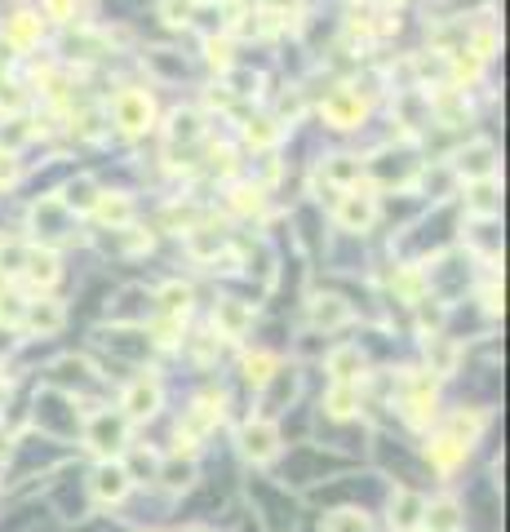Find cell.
<instances>
[{
    "label": "cell",
    "mask_w": 510,
    "mask_h": 532,
    "mask_svg": "<svg viewBox=\"0 0 510 532\" xmlns=\"http://www.w3.org/2000/svg\"><path fill=\"white\" fill-rule=\"evenodd\" d=\"M271 431H267V426H258V431H253V426H249V431H244V453H249V457H258V462H262V457H271L275 453V444H271Z\"/></svg>",
    "instance_id": "obj_5"
},
{
    "label": "cell",
    "mask_w": 510,
    "mask_h": 532,
    "mask_svg": "<svg viewBox=\"0 0 510 532\" xmlns=\"http://www.w3.org/2000/svg\"><path fill=\"white\" fill-rule=\"evenodd\" d=\"M422 528L426 532H457V528H462L457 501H435V506H426L422 510Z\"/></svg>",
    "instance_id": "obj_2"
},
{
    "label": "cell",
    "mask_w": 510,
    "mask_h": 532,
    "mask_svg": "<svg viewBox=\"0 0 510 532\" xmlns=\"http://www.w3.org/2000/svg\"><path fill=\"white\" fill-rule=\"evenodd\" d=\"M169 488H187L191 484V466H169Z\"/></svg>",
    "instance_id": "obj_7"
},
{
    "label": "cell",
    "mask_w": 510,
    "mask_h": 532,
    "mask_svg": "<svg viewBox=\"0 0 510 532\" xmlns=\"http://www.w3.org/2000/svg\"><path fill=\"white\" fill-rule=\"evenodd\" d=\"M413 532H417V528H413Z\"/></svg>",
    "instance_id": "obj_9"
},
{
    "label": "cell",
    "mask_w": 510,
    "mask_h": 532,
    "mask_svg": "<svg viewBox=\"0 0 510 532\" xmlns=\"http://www.w3.org/2000/svg\"><path fill=\"white\" fill-rule=\"evenodd\" d=\"M187 532H209V528H187Z\"/></svg>",
    "instance_id": "obj_8"
},
{
    "label": "cell",
    "mask_w": 510,
    "mask_h": 532,
    "mask_svg": "<svg viewBox=\"0 0 510 532\" xmlns=\"http://www.w3.org/2000/svg\"><path fill=\"white\" fill-rule=\"evenodd\" d=\"M320 532H369V515H355V510H342V515H329Z\"/></svg>",
    "instance_id": "obj_4"
},
{
    "label": "cell",
    "mask_w": 510,
    "mask_h": 532,
    "mask_svg": "<svg viewBox=\"0 0 510 532\" xmlns=\"http://www.w3.org/2000/svg\"><path fill=\"white\" fill-rule=\"evenodd\" d=\"M422 510H426V501L417 493H395L391 497V524L400 532H413L417 524H422Z\"/></svg>",
    "instance_id": "obj_1"
},
{
    "label": "cell",
    "mask_w": 510,
    "mask_h": 532,
    "mask_svg": "<svg viewBox=\"0 0 510 532\" xmlns=\"http://www.w3.org/2000/svg\"><path fill=\"white\" fill-rule=\"evenodd\" d=\"M129 493V475L120 466H102L94 475V497L98 501H120Z\"/></svg>",
    "instance_id": "obj_3"
},
{
    "label": "cell",
    "mask_w": 510,
    "mask_h": 532,
    "mask_svg": "<svg viewBox=\"0 0 510 532\" xmlns=\"http://www.w3.org/2000/svg\"><path fill=\"white\" fill-rule=\"evenodd\" d=\"M94 439H98V448H120V426L116 422H111V426L102 422L98 431H94Z\"/></svg>",
    "instance_id": "obj_6"
}]
</instances>
